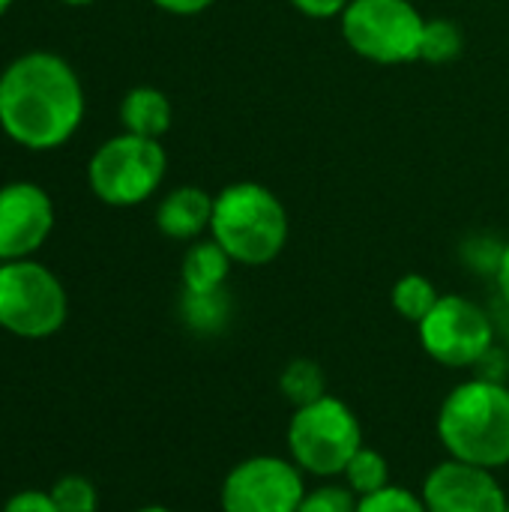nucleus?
Returning <instances> with one entry per match:
<instances>
[{
    "label": "nucleus",
    "instance_id": "1",
    "mask_svg": "<svg viewBox=\"0 0 509 512\" xmlns=\"http://www.w3.org/2000/svg\"><path fill=\"white\" fill-rule=\"evenodd\" d=\"M84 120V87L75 69L51 54L30 51L0 72V126L27 150L63 147Z\"/></svg>",
    "mask_w": 509,
    "mask_h": 512
},
{
    "label": "nucleus",
    "instance_id": "2",
    "mask_svg": "<svg viewBox=\"0 0 509 512\" xmlns=\"http://www.w3.org/2000/svg\"><path fill=\"white\" fill-rule=\"evenodd\" d=\"M435 432L450 459L477 468L509 465V387L492 378L456 384L438 408Z\"/></svg>",
    "mask_w": 509,
    "mask_h": 512
},
{
    "label": "nucleus",
    "instance_id": "3",
    "mask_svg": "<svg viewBox=\"0 0 509 512\" xmlns=\"http://www.w3.org/2000/svg\"><path fill=\"white\" fill-rule=\"evenodd\" d=\"M210 234L234 264L264 267L288 243V213L267 186L231 183L213 198Z\"/></svg>",
    "mask_w": 509,
    "mask_h": 512
},
{
    "label": "nucleus",
    "instance_id": "4",
    "mask_svg": "<svg viewBox=\"0 0 509 512\" xmlns=\"http://www.w3.org/2000/svg\"><path fill=\"white\" fill-rule=\"evenodd\" d=\"M285 441L291 462L303 474L336 480L363 447V426L351 405L327 393L312 405L294 408Z\"/></svg>",
    "mask_w": 509,
    "mask_h": 512
},
{
    "label": "nucleus",
    "instance_id": "5",
    "mask_svg": "<svg viewBox=\"0 0 509 512\" xmlns=\"http://www.w3.org/2000/svg\"><path fill=\"white\" fill-rule=\"evenodd\" d=\"M69 315L63 282L42 264L21 258L0 264V327L18 339H48Z\"/></svg>",
    "mask_w": 509,
    "mask_h": 512
},
{
    "label": "nucleus",
    "instance_id": "6",
    "mask_svg": "<svg viewBox=\"0 0 509 512\" xmlns=\"http://www.w3.org/2000/svg\"><path fill=\"white\" fill-rule=\"evenodd\" d=\"M426 18L411 0H351L342 12V36L354 54L372 63L420 60Z\"/></svg>",
    "mask_w": 509,
    "mask_h": 512
},
{
    "label": "nucleus",
    "instance_id": "7",
    "mask_svg": "<svg viewBox=\"0 0 509 512\" xmlns=\"http://www.w3.org/2000/svg\"><path fill=\"white\" fill-rule=\"evenodd\" d=\"M165 165L168 156L159 141L123 132L93 153L87 180L99 201L111 207H132L159 189Z\"/></svg>",
    "mask_w": 509,
    "mask_h": 512
},
{
    "label": "nucleus",
    "instance_id": "8",
    "mask_svg": "<svg viewBox=\"0 0 509 512\" xmlns=\"http://www.w3.org/2000/svg\"><path fill=\"white\" fill-rule=\"evenodd\" d=\"M423 351L447 369H474L495 351V318L474 300L441 294L435 309L417 324Z\"/></svg>",
    "mask_w": 509,
    "mask_h": 512
},
{
    "label": "nucleus",
    "instance_id": "9",
    "mask_svg": "<svg viewBox=\"0 0 509 512\" xmlns=\"http://www.w3.org/2000/svg\"><path fill=\"white\" fill-rule=\"evenodd\" d=\"M303 498V471L282 456H249L237 462L219 489L222 512H297Z\"/></svg>",
    "mask_w": 509,
    "mask_h": 512
},
{
    "label": "nucleus",
    "instance_id": "10",
    "mask_svg": "<svg viewBox=\"0 0 509 512\" xmlns=\"http://www.w3.org/2000/svg\"><path fill=\"white\" fill-rule=\"evenodd\" d=\"M426 512H509L501 480L489 468L459 459L435 465L420 489Z\"/></svg>",
    "mask_w": 509,
    "mask_h": 512
},
{
    "label": "nucleus",
    "instance_id": "11",
    "mask_svg": "<svg viewBox=\"0 0 509 512\" xmlns=\"http://www.w3.org/2000/svg\"><path fill=\"white\" fill-rule=\"evenodd\" d=\"M54 228V204L36 183L0 186V261L30 258Z\"/></svg>",
    "mask_w": 509,
    "mask_h": 512
},
{
    "label": "nucleus",
    "instance_id": "12",
    "mask_svg": "<svg viewBox=\"0 0 509 512\" xmlns=\"http://www.w3.org/2000/svg\"><path fill=\"white\" fill-rule=\"evenodd\" d=\"M213 198L198 186H180L168 192L156 210V225L171 240H195L210 228Z\"/></svg>",
    "mask_w": 509,
    "mask_h": 512
},
{
    "label": "nucleus",
    "instance_id": "13",
    "mask_svg": "<svg viewBox=\"0 0 509 512\" xmlns=\"http://www.w3.org/2000/svg\"><path fill=\"white\" fill-rule=\"evenodd\" d=\"M120 123L129 135L159 141L171 129V102L156 87H132L123 96Z\"/></svg>",
    "mask_w": 509,
    "mask_h": 512
},
{
    "label": "nucleus",
    "instance_id": "14",
    "mask_svg": "<svg viewBox=\"0 0 509 512\" xmlns=\"http://www.w3.org/2000/svg\"><path fill=\"white\" fill-rule=\"evenodd\" d=\"M231 255L216 240H198L183 258V291H216L225 288L231 273Z\"/></svg>",
    "mask_w": 509,
    "mask_h": 512
},
{
    "label": "nucleus",
    "instance_id": "15",
    "mask_svg": "<svg viewBox=\"0 0 509 512\" xmlns=\"http://www.w3.org/2000/svg\"><path fill=\"white\" fill-rule=\"evenodd\" d=\"M231 294L225 288L216 291H183L180 318L198 336H219L231 321Z\"/></svg>",
    "mask_w": 509,
    "mask_h": 512
},
{
    "label": "nucleus",
    "instance_id": "16",
    "mask_svg": "<svg viewBox=\"0 0 509 512\" xmlns=\"http://www.w3.org/2000/svg\"><path fill=\"white\" fill-rule=\"evenodd\" d=\"M279 393L291 408H303L318 402L321 396H327V378L324 369L315 360H291L282 375H279Z\"/></svg>",
    "mask_w": 509,
    "mask_h": 512
},
{
    "label": "nucleus",
    "instance_id": "17",
    "mask_svg": "<svg viewBox=\"0 0 509 512\" xmlns=\"http://www.w3.org/2000/svg\"><path fill=\"white\" fill-rule=\"evenodd\" d=\"M342 483L357 495V498H369L381 489L390 486V462L384 453L372 450V447H360L354 453V459L348 462L345 474H342Z\"/></svg>",
    "mask_w": 509,
    "mask_h": 512
},
{
    "label": "nucleus",
    "instance_id": "18",
    "mask_svg": "<svg viewBox=\"0 0 509 512\" xmlns=\"http://www.w3.org/2000/svg\"><path fill=\"white\" fill-rule=\"evenodd\" d=\"M438 300H441V294H438L435 282L420 273H408L393 285V309L411 324H420L435 309Z\"/></svg>",
    "mask_w": 509,
    "mask_h": 512
},
{
    "label": "nucleus",
    "instance_id": "19",
    "mask_svg": "<svg viewBox=\"0 0 509 512\" xmlns=\"http://www.w3.org/2000/svg\"><path fill=\"white\" fill-rule=\"evenodd\" d=\"M459 54H462V30H459V24L450 21V18L426 21L420 60H426V63H450Z\"/></svg>",
    "mask_w": 509,
    "mask_h": 512
},
{
    "label": "nucleus",
    "instance_id": "20",
    "mask_svg": "<svg viewBox=\"0 0 509 512\" xmlns=\"http://www.w3.org/2000/svg\"><path fill=\"white\" fill-rule=\"evenodd\" d=\"M48 495H51L57 512H96V507H99L96 486H93L87 477H78V474L60 477V480L51 486Z\"/></svg>",
    "mask_w": 509,
    "mask_h": 512
},
{
    "label": "nucleus",
    "instance_id": "21",
    "mask_svg": "<svg viewBox=\"0 0 509 512\" xmlns=\"http://www.w3.org/2000/svg\"><path fill=\"white\" fill-rule=\"evenodd\" d=\"M360 498L345 483H324L318 489H306V498L297 512H357Z\"/></svg>",
    "mask_w": 509,
    "mask_h": 512
},
{
    "label": "nucleus",
    "instance_id": "22",
    "mask_svg": "<svg viewBox=\"0 0 509 512\" xmlns=\"http://www.w3.org/2000/svg\"><path fill=\"white\" fill-rule=\"evenodd\" d=\"M357 512H426V504L420 495H414L411 489L402 486H387L369 498H360Z\"/></svg>",
    "mask_w": 509,
    "mask_h": 512
},
{
    "label": "nucleus",
    "instance_id": "23",
    "mask_svg": "<svg viewBox=\"0 0 509 512\" xmlns=\"http://www.w3.org/2000/svg\"><path fill=\"white\" fill-rule=\"evenodd\" d=\"M501 255H504V246L489 240V237H480V240H471L468 249H465V258L468 264L477 270V273H498V264H501Z\"/></svg>",
    "mask_w": 509,
    "mask_h": 512
},
{
    "label": "nucleus",
    "instance_id": "24",
    "mask_svg": "<svg viewBox=\"0 0 509 512\" xmlns=\"http://www.w3.org/2000/svg\"><path fill=\"white\" fill-rule=\"evenodd\" d=\"M3 512H57V507H54V501H51L48 492H33V489H27V492L12 495V498L6 501Z\"/></svg>",
    "mask_w": 509,
    "mask_h": 512
},
{
    "label": "nucleus",
    "instance_id": "25",
    "mask_svg": "<svg viewBox=\"0 0 509 512\" xmlns=\"http://www.w3.org/2000/svg\"><path fill=\"white\" fill-rule=\"evenodd\" d=\"M291 3L309 18H333L342 15L351 0H291Z\"/></svg>",
    "mask_w": 509,
    "mask_h": 512
},
{
    "label": "nucleus",
    "instance_id": "26",
    "mask_svg": "<svg viewBox=\"0 0 509 512\" xmlns=\"http://www.w3.org/2000/svg\"><path fill=\"white\" fill-rule=\"evenodd\" d=\"M159 9L171 12V15H198L207 6H213L216 0H153Z\"/></svg>",
    "mask_w": 509,
    "mask_h": 512
},
{
    "label": "nucleus",
    "instance_id": "27",
    "mask_svg": "<svg viewBox=\"0 0 509 512\" xmlns=\"http://www.w3.org/2000/svg\"><path fill=\"white\" fill-rule=\"evenodd\" d=\"M495 282H498L501 300H504V303H509V243H507V246H504V255H501V264H498Z\"/></svg>",
    "mask_w": 509,
    "mask_h": 512
},
{
    "label": "nucleus",
    "instance_id": "28",
    "mask_svg": "<svg viewBox=\"0 0 509 512\" xmlns=\"http://www.w3.org/2000/svg\"><path fill=\"white\" fill-rule=\"evenodd\" d=\"M495 324H504V333L509 336V303H504V300H501V315L495 318Z\"/></svg>",
    "mask_w": 509,
    "mask_h": 512
},
{
    "label": "nucleus",
    "instance_id": "29",
    "mask_svg": "<svg viewBox=\"0 0 509 512\" xmlns=\"http://www.w3.org/2000/svg\"><path fill=\"white\" fill-rule=\"evenodd\" d=\"M135 512H171L168 507H159V504H153V507H141V510Z\"/></svg>",
    "mask_w": 509,
    "mask_h": 512
},
{
    "label": "nucleus",
    "instance_id": "30",
    "mask_svg": "<svg viewBox=\"0 0 509 512\" xmlns=\"http://www.w3.org/2000/svg\"><path fill=\"white\" fill-rule=\"evenodd\" d=\"M63 3H69V6H87V3H93V0H63Z\"/></svg>",
    "mask_w": 509,
    "mask_h": 512
},
{
    "label": "nucleus",
    "instance_id": "31",
    "mask_svg": "<svg viewBox=\"0 0 509 512\" xmlns=\"http://www.w3.org/2000/svg\"><path fill=\"white\" fill-rule=\"evenodd\" d=\"M9 6H12V0H0V15H3V12H6Z\"/></svg>",
    "mask_w": 509,
    "mask_h": 512
}]
</instances>
